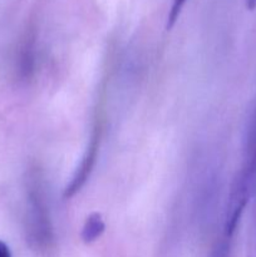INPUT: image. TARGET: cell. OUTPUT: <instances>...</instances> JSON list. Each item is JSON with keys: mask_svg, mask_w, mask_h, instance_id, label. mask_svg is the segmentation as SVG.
<instances>
[{"mask_svg": "<svg viewBox=\"0 0 256 257\" xmlns=\"http://www.w3.org/2000/svg\"><path fill=\"white\" fill-rule=\"evenodd\" d=\"M99 131H98V128H95L92 135V138H90L89 145L87 147V151H85L84 156H83L82 161H80L79 167L74 172V176L70 180L69 185L65 187L64 198H72L73 196L77 195L88 181V178H89L90 173H92L93 168L95 166V161H97L98 150H99Z\"/></svg>", "mask_w": 256, "mask_h": 257, "instance_id": "1", "label": "cell"}, {"mask_svg": "<svg viewBox=\"0 0 256 257\" xmlns=\"http://www.w3.org/2000/svg\"><path fill=\"white\" fill-rule=\"evenodd\" d=\"M252 190L256 185V110L250 120L246 136L243 165L236 176Z\"/></svg>", "mask_w": 256, "mask_h": 257, "instance_id": "2", "label": "cell"}, {"mask_svg": "<svg viewBox=\"0 0 256 257\" xmlns=\"http://www.w3.org/2000/svg\"><path fill=\"white\" fill-rule=\"evenodd\" d=\"M30 205H32V217L35 226V233L39 236V240L43 243L49 242L50 240V225L49 217L47 213V207L42 200V196L37 192H33L30 196Z\"/></svg>", "mask_w": 256, "mask_h": 257, "instance_id": "3", "label": "cell"}, {"mask_svg": "<svg viewBox=\"0 0 256 257\" xmlns=\"http://www.w3.org/2000/svg\"><path fill=\"white\" fill-rule=\"evenodd\" d=\"M105 223L99 212H93L85 220L82 228V240L84 243H92L103 235Z\"/></svg>", "mask_w": 256, "mask_h": 257, "instance_id": "4", "label": "cell"}, {"mask_svg": "<svg viewBox=\"0 0 256 257\" xmlns=\"http://www.w3.org/2000/svg\"><path fill=\"white\" fill-rule=\"evenodd\" d=\"M231 237L222 235V237L215 243L208 257H230Z\"/></svg>", "mask_w": 256, "mask_h": 257, "instance_id": "5", "label": "cell"}, {"mask_svg": "<svg viewBox=\"0 0 256 257\" xmlns=\"http://www.w3.org/2000/svg\"><path fill=\"white\" fill-rule=\"evenodd\" d=\"M186 2H187V0H173L172 2V5H171V9L167 15V24H166L167 30L172 29V28L175 27L176 22H177L178 18H180V14L181 12H182L183 7H185Z\"/></svg>", "mask_w": 256, "mask_h": 257, "instance_id": "6", "label": "cell"}, {"mask_svg": "<svg viewBox=\"0 0 256 257\" xmlns=\"http://www.w3.org/2000/svg\"><path fill=\"white\" fill-rule=\"evenodd\" d=\"M247 257H256V206H255V212H253L252 225H251L250 238H248Z\"/></svg>", "mask_w": 256, "mask_h": 257, "instance_id": "7", "label": "cell"}, {"mask_svg": "<svg viewBox=\"0 0 256 257\" xmlns=\"http://www.w3.org/2000/svg\"><path fill=\"white\" fill-rule=\"evenodd\" d=\"M0 257H12L10 248L8 247L7 243L3 242L2 240H0Z\"/></svg>", "mask_w": 256, "mask_h": 257, "instance_id": "8", "label": "cell"}]
</instances>
